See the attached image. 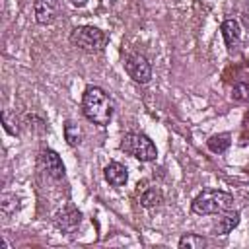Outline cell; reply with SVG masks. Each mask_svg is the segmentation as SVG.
Here are the masks:
<instances>
[{"mask_svg":"<svg viewBox=\"0 0 249 249\" xmlns=\"http://www.w3.org/2000/svg\"><path fill=\"white\" fill-rule=\"evenodd\" d=\"M82 113L93 124L105 126V124H109V121L113 117V101L101 88L88 86L84 91V97H82Z\"/></svg>","mask_w":249,"mask_h":249,"instance_id":"1","label":"cell"},{"mask_svg":"<svg viewBox=\"0 0 249 249\" xmlns=\"http://www.w3.org/2000/svg\"><path fill=\"white\" fill-rule=\"evenodd\" d=\"M191 208L195 214H204V216L224 214L233 208V196L220 189H204L195 196Z\"/></svg>","mask_w":249,"mask_h":249,"instance_id":"2","label":"cell"},{"mask_svg":"<svg viewBox=\"0 0 249 249\" xmlns=\"http://www.w3.org/2000/svg\"><path fill=\"white\" fill-rule=\"evenodd\" d=\"M121 150L140 161H154L158 156V150L154 146V142L150 140V136H146L144 132H128L123 136L121 140Z\"/></svg>","mask_w":249,"mask_h":249,"instance_id":"3","label":"cell"},{"mask_svg":"<svg viewBox=\"0 0 249 249\" xmlns=\"http://www.w3.org/2000/svg\"><path fill=\"white\" fill-rule=\"evenodd\" d=\"M70 43L86 53H97L105 47L107 43V35L97 29V27H91V25H82V27H76L72 29L70 33Z\"/></svg>","mask_w":249,"mask_h":249,"instance_id":"4","label":"cell"},{"mask_svg":"<svg viewBox=\"0 0 249 249\" xmlns=\"http://www.w3.org/2000/svg\"><path fill=\"white\" fill-rule=\"evenodd\" d=\"M123 66H124L126 74L138 84H146L152 78V66H150L148 58L144 54H140V53H128L124 56Z\"/></svg>","mask_w":249,"mask_h":249,"instance_id":"5","label":"cell"},{"mask_svg":"<svg viewBox=\"0 0 249 249\" xmlns=\"http://www.w3.org/2000/svg\"><path fill=\"white\" fill-rule=\"evenodd\" d=\"M39 161H41V167L45 169V173H47L49 177H53V179H56V181L64 177V173H66L64 163H62L60 156H58L54 150H51V148L41 150Z\"/></svg>","mask_w":249,"mask_h":249,"instance_id":"6","label":"cell"},{"mask_svg":"<svg viewBox=\"0 0 249 249\" xmlns=\"http://www.w3.org/2000/svg\"><path fill=\"white\" fill-rule=\"evenodd\" d=\"M82 222V214L76 206L72 204H66L64 208H60L56 214H54V226L62 231H74Z\"/></svg>","mask_w":249,"mask_h":249,"instance_id":"7","label":"cell"},{"mask_svg":"<svg viewBox=\"0 0 249 249\" xmlns=\"http://www.w3.org/2000/svg\"><path fill=\"white\" fill-rule=\"evenodd\" d=\"M35 19L41 25H49L58 16V0H35L33 4Z\"/></svg>","mask_w":249,"mask_h":249,"instance_id":"8","label":"cell"},{"mask_svg":"<svg viewBox=\"0 0 249 249\" xmlns=\"http://www.w3.org/2000/svg\"><path fill=\"white\" fill-rule=\"evenodd\" d=\"M220 31H222V37L226 41L228 51L233 53L241 43V27H239V23L235 19H226V21H222Z\"/></svg>","mask_w":249,"mask_h":249,"instance_id":"9","label":"cell"},{"mask_svg":"<svg viewBox=\"0 0 249 249\" xmlns=\"http://www.w3.org/2000/svg\"><path fill=\"white\" fill-rule=\"evenodd\" d=\"M103 175H105V181L111 185V187H123L126 185L128 181V171L123 163L119 161H111L109 165H105L103 169Z\"/></svg>","mask_w":249,"mask_h":249,"instance_id":"10","label":"cell"},{"mask_svg":"<svg viewBox=\"0 0 249 249\" xmlns=\"http://www.w3.org/2000/svg\"><path fill=\"white\" fill-rule=\"evenodd\" d=\"M237 224H239V212L231 208V210H228V212L220 218V222L216 224L214 231H216L218 235H226V233H230Z\"/></svg>","mask_w":249,"mask_h":249,"instance_id":"11","label":"cell"},{"mask_svg":"<svg viewBox=\"0 0 249 249\" xmlns=\"http://www.w3.org/2000/svg\"><path fill=\"white\" fill-rule=\"evenodd\" d=\"M231 99L237 103L249 101V74H243L241 78H237V82L231 88Z\"/></svg>","mask_w":249,"mask_h":249,"instance_id":"12","label":"cell"},{"mask_svg":"<svg viewBox=\"0 0 249 249\" xmlns=\"http://www.w3.org/2000/svg\"><path fill=\"white\" fill-rule=\"evenodd\" d=\"M206 144L214 154H224L231 144V136H230V132H220V134L210 136Z\"/></svg>","mask_w":249,"mask_h":249,"instance_id":"13","label":"cell"},{"mask_svg":"<svg viewBox=\"0 0 249 249\" xmlns=\"http://www.w3.org/2000/svg\"><path fill=\"white\" fill-rule=\"evenodd\" d=\"M163 202V195L158 187H146L140 195V204L150 208V206H160Z\"/></svg>","mask_w":249,"mask_h":249,"instance_id":"14","label":"cell"},{"mask_svg":"<svg viewBox=\"0 0 249 249\" xmlns=\"http://www.w3.org/2000/svg\"><path fill=\"white\" fill-rule=\"evenodd\" d=\"M82 138H84L82 128H80L76 123L66 121V123H64V140H66L70 146H78V144H82Z\"/></svg>","mask_w":249,"mask_h":249,"instance_id":"15","label":"cell"},{"mask_svg":"<svg viewBox=\"0 0 249 249\" xmlns=\"http://www.w3.org/2000/svg\"><path fill=\"white\" fill-rule=\"evenodd\" d=\"M179 247L181 249H202L206 247V239L202 235H196V233H185L181 239H179Z\"/></svg>","mask_w":249,"mask_h":249,"instance_id":"16","label":"cell"},{"mask_svg":"<svg viewBox=\"0 0 249 249\" xmlns=\"http://www.w3.org/2000/svg\"><path fill=\"white\" fill-rule=\"evenodd\" d=\"M2 123H4L6 132H10V134H18V128L10 123V113H8V111H2Z\"/></svg>","mask_w":249,"mask_h":249,"instance_id":"17","label":"cell"},{"mask_svg":"<svg viewBox=\"0 0 249 249\" xmlns=\"http://www.w3.org/2000/svg\"><path fill=\"white\" fill-rule=\"evenodd\" d=\"M86 2H88V0H72V4H74V6H78V8L86 6Z\"/></svg>","mask_w":249,"mask_h":249,"instance_id":"18","label":"cell"}]
</instances>
